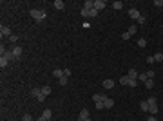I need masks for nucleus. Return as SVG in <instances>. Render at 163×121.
I'll return each mask as SVG.
<instances>
[{"instance_id":"nucleus-1","label":"nucleus","mask_w":163,"mask_h":121,"mask_svg":"<svg viewBox=\"0 0 163 121\" xmlns=\"http://www.w3.org/2000/svg\"><path fill=\"white\" fill-rule=\"evenodd\" d=\"M45 16H47L45 11H42V9H31V18H33V20L42 22V20H45Z\"/></svg>"},{"instance_id":"nucleus-2","label":"nucleus","mask_w":163,"mask_h":121,"mask_svg":"<svg viewBox=\"0 0 163 121\" xmlns=\"http://www.w3.org/2000/svg\"><path fill=\"white\" fill-rule=\"evenodd\" d=\"M0 56L2 58H5V60H9V62H15L16 58H15V54H13V51L11 49H5L4 45L0 47Z\"/></svg>"},{"instance_id":"nucleus-3","label":"nucleus","mask_w":163,"mask_h":121,"mask_svg":"<svg viewBox=\"0 0 163 121\" xmlns=\"http://www.w3.org/2000/svg\"><path fill=\"white\" fill-rule=\"evenodd\" d=\"M94 9L100 13L102 9H105V2H103V0H94Z\"/></svg>"},{"instance_id":"nucleus-4","label":"nucleus","mask_w":163,"mask_h":121,"mask_svg":"<svg viewBox=\"0 0 163 121\" xmlns=\"http://www.w3.org/2000/svg\"><path fill=\"white\" fill-rule=\"evenodd\" d=\"M129 16H130V18H134V20H138L141 15H140V11H138L136 7H132V9H129Z\"/></svg>"},{"instance_id":"nucleus-5","label":"nucleus","mask_w":163,"mask_h":121,"mask_svg":"<svg viewBox=\"0 0 163 121\" xmlns=\"http://www.w3.org/2000/svg\"><path fill=\"white\" fill-rule=\"evenodd\" d=\"M0 35H2V36H7V38H9V36H11L13 33H11V29H9L7 25H2V27H0Z\"/></svg>"},{"instance_id":"nucleus-6","label":"nucleus","mask_w":163,"mask_h":121,"mask_svg":"<svg viewBox=\"0 0 163 121\" xmlns=\"http://www.w3.org/2000/svg\"><path fill=\"white\" fill-rule=\"evenodd\" d=\"M11 51H13V54H15V58H16V60H20V56H22V47H18V45H15V47H11Z\"/></svg>"},{"instance_id":"nucleus-7","label":"nucleus","mask_w":163,"mask_h":121,"mask_svg":"<svg viewBox=\"0 0 163 121\" xmlns=\"http://www.w3.org/2000/svg\"><path fill=\"white\" fill-rule=\"evenodd\" d=\"M116 83H114V80H111V78H107V80H103V87L105 89H112Z\"/></svg>"},{"instance_id":"nucleus-8","label":"nucleus","mask_w":163,"mask_h":121,"mask_svg":"<svg viewBox=\"0 0 163 121\" xmlns=\"http://www.w3.org/2000/svg\"><path fill=\"white\" fill-rule=\"evenodd\" d=\"M92 7H94V2H92V0H85V2H83V9L91 11Z\"/></svg>"},{"instance_id":"nucleus-9","label":"nucleus","mask_w":163,"mask_h":121,"mask_svg":"<svg viewBox=\"0 0 163 121\" xmlns=\"http://www.w3.org/2000/svg\"><path fill=\"white\" fill-rule=\"evenodd\" d=\"M53 76L60 80V78H64L65 74H64V71H62V69H54V71H53Z\"/></svg>"},{"instance_id":"nucleus-10","label":"nucleus","mask_w":163,"mask_h":121,"mask_svg":"<svg viewBox=\"0 0 163 121\" xmlns=\"http://www.w3.org/2000/svg\"><path fill=\"white\" fill-rule=\"evenodd\" d=\"M92 99H94V103H96V101H105V99H107V96H105V94H94V96H92Z\"/></svg>"},{"instance_id":"nucleus-11","label":"nucleus","mask_w":163,"mask_h":121,"mask_svg":"<svg viewBox=\"0 0 163 121\" xmlns=\"http://www.w3.org/2000/svg\"><path fill=\"white\" fill-rule=\"evenodd\" d=\"M78 118H80V119H87V118H89V110H87V109H82Z\"/></svg>"},{"instance_id":"nucleus-12","label":"nucleus","mask_w":163,"mask_h":121,"mask_svg":"<svg viewBox=\"0 0 163 121\" xmlns=\"http://www.w3.org/2000/svg\"><path fill=\"white\" fill-rule=\"evenodd\" d=\"M53 5H54L56 9H64V7H65V4H64L62 0H54V2H53Z\"/></svg>"},{"instance_id":"nucleus-13","label":"nucleus","mask_w":163,"mask_h":121,"mask_svg":"<svg viewBox=\"0 0 163 121\" xmlns=\"http://www.w3.org/2000/svg\"><path fill=\"white\" fill-rule=\"evenodd\" d=\"M127 76H129V78H132V80H138V76H140V74H138V71H134V69H130Z\"/></svg>"},{"instance_id":"nucleus-14","label":"nucleus","mask_w":163,"mask_h":121,"mask_svg":"<svg viewBox=\"0 0 163 121\" xmlns=\"http://www.w3.org/2000/svg\"><path fill=\"white\" fill-rule=\"evenodd\" d=\"M103 103H105V109H112L114 107V99H111V98H107Z\"/></svg>"},{"instance_id":"nucleus-15","label":"nucleus","mask_w":163,"mask_h":121,"mask_svg":"<svg viewBox=\"0 0 163 121\" xmlns=\"http://www.w3.org/2000/svg\"><path fill=\"white\" fill-rule=\"evenodd\" d=\"M51 116H53V112H51L49 109H45V110L42 112V118H45V119H51Z\"/></svg>"},{"instance_id":"nucleus-16","label":"nucleus","mask_w":163,"mask_h":121,"mask_svg":"<svg viewBox=\"0 0 163 121\" xmlns=\"http://www.w3.org/2000/svg\"><path fill=\"white\" fill-rule=\"evenodd\" d=\"M7 65H9V60H5V58H2V56H0V67H2V69H5Z\"/></svg>"},{"instance_id":"nucleus-17","label":"nucleus","mask_w":163,"mask_h":121,"mask_svg":"<svg viewBox=\"0 0 163 121\" xmlns=\"http://www.w3.org/2000/svg\"><path fill=\"white\" fill-rule=\"evenodd\" d=\"M53 90H51V87L49 85H45V87H42V94H45V96H49Z\"/></svg>"},{"instance_id":"nucleus-18","label":"nucleus","mask_w":163,"mask_h":121,"mask_svg":"<svg viewBox=\"0 0 163 121\" xmlns=\"http://www.w3.org/2000/svg\"><path fill=\"white\" fill-rule=\"evenodd\" d=\"M140 109H141L143 112H149V103H147V101H141V103H140Z\"/></svg>"},{"instance_id":"nucleus-19","label":"nucleus","mask_w":163,"mask_h":121,"mask_svg":"<svg viewBox=\"0 0 163 121\" xmlns=\"http://www.w3.org/2000/svg\"><path fill=\"white\" fill-rule=\"evenodd\" d=\"M149 112H151L152 116H156V112H158V105H149Z\"/></svg>"},{"instance_id":"nucleus-20","label":"nucleus","mask_w":163,"mask_h":121,"mask_svg":"<svg viewBox=\"0 0 163 121\" xmlns=\"http://www.w3.org/2000/svg\"><path fill=\"white\" fill-rule=\"evenodd\" d=\"M111 5H112V9H116V11H120V9L123 7V4H122V2H112Z\"/></svg>"},{"instance_id":"nucleus-21","label":"nucleus","mask_w":163,"mask_h":121,"mask_svg":"<svg viewBox=\"0 0 163 121\" xmlns=\"http://www.w3.org/2000/svg\"><path fill=\"white\" fill-rule=\"evenodd\" d=\"M136 85H138V80H132V78H129V83H127V87H132V89H134Z\"/></svg>"},{"instance_id":"nucleus-22","label":"nucleus","mask_w":163,"mask_h":121,"mask_svg":"<svg viewBox=\"0 0 163 121\" xmlns=\"http://www.w3.org/2000/svg\"><path fill=\"white\" fill-rule=\"evenodd\" d=\"M154 62H163V52H156L154 54Z\"/></svg>"},{"instance_id":"nucleus-23","label":"nucleus","mask_w":163,"mask_h":121,"mask_svg":"<svg viewBox=\"0 0 163 121\" xmlns=\"http://www.w3.org/2000/svg\"><path fill=\"white\" fill-rule=\"evenodd\" d=\"M38 94H42V89H36V87H35V89L31 90V96H35V98H36Z\"/></svg>"},{"instance_id":"nucleus-24","label":"nucleus","mask_w":163,"mask_h":121,"mask_svg":"<svg viewBox=\"0 0 163 121\" xmlns=\"http://www.w3.org/2000/svg\"><path fill=\"white\" fill-rule=\"evenodd\" d=\"M94 16H98V11H96V9L92 7V9L89 11V18H94Z\"/></svg>"},{"instance_id":"nucleus-25","label":"nucleus","mask_w":163,"mask_h":121,"mask_svg":"<svg viewBox=\"0 0 163 121\" xmlns=\"http://www.w3.org/2000/svg\"><path fill=\"white\" fill-rule=\"evenodd\" d=\"M136 31H138V27H136V25H130V27H129V35H130V36H132V35H136Z\"/></svg>"},{"instance_id":"nucleus-26","label":"nucleus","mask_w":163,"mask_h":121,"mask_svg":"<svg viewBox=\"0 0 163 121\" xmlns=\"http://www.w3.org/2000/svg\"><path fill=\"white\" fill-rule=\"evenodd\" d=\"M94 107H96L98 110H102V109H105V103H103V101H96V105H94Z\"/></svg>"},{"instance_id":"nucleus-27","label":"nucleus","mask_w":163,"mask_h":121,"mask_svg":"<svg viewBox=\"0 0 163 121\" xmlns=\"http://www.w3.org/2000/svg\"><path fill=\"white\" fill-rule=\"evenodd\" d=\"M129 83V76H122L120 78V85H127Z\"/></svg>"},{"instance_id":"nucleus-28","label":"nucleus","mask_w":163,"mask_h":121,"mask_svg":"<svg viewBox=\"0 0 163 121\" xmlns=\"http://www.w3.org/2000/svg\"><path fill=\"white\" fill-rule=\"evenodd\" d=\"M145 45H147V40H145V38H140V40H138V47H145Z\"/></svg>"},{"instance_id":"nucleus-29","label":"nucleus","mask_w":163,"mask_h":121,"mask_svg":"<svg viewBox=\"0 0 163 121\" xmlns=\"http://www.w3.org/2000/svg\"><path fill=\"white\" fill-rule=\"evenodd\" d=\"M145 74H147V78H149V80H152V78L156 76V72H154V71H147Z\"/></svg>"},{"instance_id":"nucleus-30","label":"nucleus","mask_w":163,"mask_h":121,"mask_svg":"<svg viewBox=\"0 0 163 121\" xmlns=\"http://www.w3.org/2000/svg\"><path fill=\"white\" fill-rule=\"evenodd\" d=\"M80 15H82V16H83V18H89V11H87V9H83V7H82Z\"/></svg>"},{"instance_id":"nucleus-31","label":"nucleus","mask_w":163,"mask_h":121,"mask_svg":"<svg viewBox=\"0 0 163 121\" xmlns=\"http://www.w3.org/2000/svg\"><path fill=\"white\" fill-rule=\"evenodd\" d=\"M145 87H147V89H152V87H154V81H152V80H147V81H145Z\"/></svg>"},{"instance_id":"nucleus-32","label":"nucleus","mask_w":163,"mask_h":121,"mask_svg":"<svg viewBox=\"0 0 163 121\" xmlns=\"http://www.w3.org/2000/svg\"><path fill=\"white\" fill-rule=\"evenodd\" d=\"M138 80H140V81H143V83H145V81L149 80V78H147V74L143 72V74H140V76H138Z\"/></svg>"},{"instance_id":"nucleus-33","label":"nucleus","mask_w":163,"mask_h":121,"mask_svg":"<svg viewBox=\"0 0 163 121\" xmlns=\"http://www.w3.org/2000/svg\"><path fill=\"white\" fill-rule=\"evenodd\" d=\"M58 83H60L62 87H64V85H67V76H64V78H60V80H58Z\"/></svg>"},{"instance_id":"nucleus-34","label":"nucleus","mask_w":163,"mask_h":121,"mask_svg":"<svg viewBox=\"0 0 163 121\" xmlns=\"http://www.w3.org/2000/svg\"><path fill=\"white\" fill-rule=\"evenodd\" d=\"M147 103H149V105H156V98H154V96H151V98L147 99Z\"/></svg>"},{"instance_id":"nucleus-35","label":"nucleus","mask_w":163,"mask_h":121,"mask_svg":"<svg viewBox=\"0 0 163 121\" xmlns=\"http://www.w3.org/2000/svg\"><path fill=\"white\" fill-rule=\"evenodd\" d=\"M130 38V35H129V31H125V33H122V40H129Z\"/></svg>"},{"instance_id":"nucleus-36","label":"nucleus","mask_w":163,"mask_h":121,"mask_svg":"<svg viewBox=\"0 0 163 121\" xmlns=\"http://www.w3.org/2000/svg\"><path fill=\"white\" fill-rule=\"evenodd\" d=\"M16 40H18V35H11V36H9V42H11V43H15Z\"/></svg>"},{"instance_id":"nucleus-37","label":"nucleus","mask_w":163,"mask_h":121,"mask_svg":"<svg viewBox=\"0 0 163 121\" xmlns=\"http://www.w3.org/2000/svg\"><path fill=\"white\" fill-rule=\"evenodd\" d=\"M45 98H47V96H45V94H38V96H36V101H43V99H45Z\"/></svg>"},{"instance_id":"nucleus-38","label":"nucleus","mask_w":163,"mask_h":121,"mask_svg":"<svg viewBox=\"0 0 163 121\" xmlns=\"http://www.w3.org/2000/svg\"><path fill=\"white\" fill-rule=\"evenodd\" d=\"M22 121H33V118H31L29 114H24V116H22Z\"/></svg>"},{"instance_id":"nucleus-39","label":"nucleus","mask_w":163,"mask_h":121,"mask_svg":"<svg viewBox=\"0 0 163 121\" xmlns=\"http://www.w3.org/2000/svg\"><path fill=\"white\" fill-rule=\"evenodd\" d=\"M138 24H140V25H141V24H145V16H143V15L138 18Z\"/></svg>"},{"instance_id":"nucleus-40","label":"nucleus","mask_w":163,"mask_h":121,"mask_svg":"<svg viewBox=\"0 0 163 121\" xmlns=\"http://www.w3.org/2000/svg\"><path fill=\"white\" fill-rule=\"evenodd\" d=\"M154 5H158V7H163V2H161V0H154Z\"/></svg>"},{"instance_id":"nucleus-41","label":"nucleus","mask_w":163,"mask_h":121,"mask_svg":"<svg viewBox=\"0 0 163 121\" xmlns=\"http://www.w3.org/2000/svg\"><path fill=\"white\" fill-rule=\"evenodd\" d=\"M64 74H65V76H71L73 72H71V69H64Z\"/></svg>"},{"instance_id":"nucleus-42","label":"nucleus","mask_w":163,"mask_h":121,"mask_svg":"<svg viewBox=\"0 0 163 121\" xmlns=\"http://www.w3.org/2000/svg\"><path fill=\"white\" fill-rule=\"evenodd\" d=\"M145 121H158V118H156V116H149Z\"/></svg>"},{"instance_id":"nucleus-43","label":"nucleus","mask_w":163,"mask_h":121,"mask_svg":"<svg viewBox=\"0 0 163 121\" xmlns=\"http://www.w3.org/2000/svg\"><path fill=\"white\" fill-rule=\"evenodd\" d=\"M147 63H154V56H149L147 58Z\"/></svg>"},{"instance_id":"nucleus-44","label":"nucleus","mask_w":163,"mask_h":121,"mask_svg":"<svg viewBox=\"0 0 163 121\" xmlns=\"http://www.w3.org/2000/svg\"><path fill=\"white\" fill-rule=\"evenodd\" d=\"M36 121H47V119H45V118H42V116H40V118H38Z\"/></svg>"},{"instance_id":"nucleus-45","label":"nucleus","mask_w":163,"mask_h":121,"mask_svg":"<svg viewBox=\"0 0 163 121\" xmlns=\"http://www.w3.org/2000/svg\"><path fill=\"white\" fill-rule=\"evenodd\" d=\"M76 121H91V118H87V119H80V118H78Z\"/></svg>"},{"instance_id":"nucleus-46","label":"nucleus","mask_w":163,"mask_h":121,"mask_svg":"<svg viewBox=\"0 0 163 121\" xmlns=\"http://www.w3.org/2000/svg\"><path fill=\"white\" fill-rule=\"evenodd\" d=\"M47 121H51V119H47Z\"/></svg>"}]
</instances>
